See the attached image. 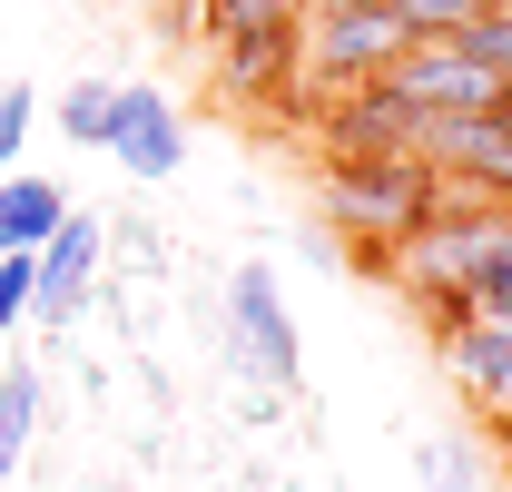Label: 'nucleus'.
I'll return each instance as SVG.
<instances>
[{
    "label": "nucleus",
    "instance_id": "nucleus-1",
    "mask_svg": "<svg viewBox=\"0 0 512 492\" xmlns=\"http://www.w3.org/2000/svg\"><path fill=\"white\" fill-rule=\"evenodd\" d=\"M424 217H444V178L424 158H375V168H325V227L355 237L365 256H394Z\"/></svg>",
    "mask_w": 512,
    "mask_h": 492
},
{
    "label": "nucleus",
    "instance_id": "nucleus-2",
    "mask_svg": "<svg viewBox=\"0 0 512 492\" xmlns=\"http://www.w3.org/2000/svg\"><path fill=\"white\" fill-rule=\"evenodd\" d=\"M404 50H414V40L394 30V10H306V20H296V79H306L316 99L375 89Z\"/></svg>",
    "mask_w": 512,
    "mask_h": 492
},
{
    "label": "nucleus",
    "instance_id": "nucleus-3",
    "mask_svg": "<svg viewBox=\"0 0 512 492\" xmlns=\"http://www.w3.org/2000/svg\"><path fill=\"white\" fill-rule=\"evenodd\" d=\"M227 355H237V374H247V404L296 394V374H306L296 315H286V296H276V266H266V256L237 266V286H227Z\"/></svg>",
    "mask_w": 512,
    "mask_h": 492
},
{
    "label": "nucleus",
    "instance_id": "nucleus-4",
    "mask_svg": "<svg viewBox=\"0 0 512 492\" xmlns=\"http://www.w3.org/2000/svg\"><path fill=\"white\" fill-rule=\"evenodd\" d=\"M316 138H325V168H375V158H414L424 119L375 79V89H335V99H316Z\"/></svg>",
    "mask_w": 512,
    "mask_h": 492
},
{
    "label": "nucleus",
    "instance_id": "nucleus-5",
    "mask_svg": "<svg viewBox=\"0 0 512 492\" xmlns=\"http://www.w3.org/2000/svg\"><path fill=\"white\" fill-rule=\"evenodd\" d=\"M109 158H119V178L168 187L178 168H188V119H178V99H168V89H148V79H119V109H109Z\"/></svg>",
    "mask_w": 512,
    "mask_h": 492
},
{
    "label": "nucleus",
    "instance_id": "nucleus-6",
    "mask_svg": "<svg viewBox=\"0 0 512 492\" xmlns=\"http://www.w3.org/2000/svg\"><path fill=\"white\" fill-rule=\"evenodd\" d=\"M384 89H394L414 119H483V109L503 99V79H493V69H473L453 40H414L404 60L384 69Z\"/></svg>",
    "mask_w": 512,
    "mask_h": 492
},
{
    "label": "nucleus",
    "instance_id": "nucleus-7",
    "mask_svg": "<svg viewBox=\"0 0 512 492\" xmlns=\"http://www.w3.org/2000/svg\"><path fill=\"white\" fill-rule=\"evenodd\" d=\"M99 256H109V227L89 217V207H69V227L40 256H30V325H69V315L89 306V286H99Z\"/></svg>",
    "mask_w": 512,
    "mask_h": 492
},
{
    "label": "nucleus",
    "instance_id": "nucleus-8",
    "mask_svg": "<svg viewBox=\"0 0 512 492\" xmlns=\"http://www.w3.org/2000/svg\"><path fill=\"white\" fill-rule=\"evenodd\" d=\"M69 227V187L50 168H10L0 178V256H40Z\"/></svg>",
    "mask_w": 512,
    "mask_h": 492
},
{
    "label": "nucleus",
    "instance_id": "nucleus-9",
    "mask_svg": "<svg viewBox=\"0 0 512 492\" xmlns=\"http://www.w3.org/2000/svg\"><path fill=\"white\" fill-rule=\"evenodd\" d=\"M444 365H453V384L473 394V404H493V414H512V325H453L444 335Z\"/></svg>",
    "mask_w": 512,
    "mask_h": 492
},
{
    "label": "nucleus",
    "instance_id": "nucleus-10",
    "mask_svg": "<svg viewBox=\"0 0 512 492\" xmlns=\"http://www.w3.org/2000/svg\"><path fill=\"white\" fill-rule=\"evenodd\" d=\"M188 20H207L217 50H256V40H296L306 0H188Z\"/></svg>",
    "mask_w": 512,
    "mask_h": 492
},
{
    "label": "nucleus",
    "instance_id": "nucleus-11",
    "mask_svg": "<svg viewBox=\"0 0 512 492\" xmlns=\"http://www.w3.org/2000/svg\"><path fill=\"white\" fill-rule=\"evenodd\" d=\"M30 443H40V365H0V492L20 483Z\"/></svg>",
    "mask_w": 512,
    "mask_h": 492
},
{
    "label": "nucleus",
    "instance_id": "nucleus-12",
    "mask_svg": "<svg viewBox=\"0 0 512 492\" xmlns=\"http://www.w3.org/2000/svg\"><path fill=\"white\" fill-rule=\"evenodd\" d=\"M217 79L237 89V99H266V89H296V40H256V50H227Z\"/></svg>",
    "mask_w": 512,
    "mask_h": 492
},
{
    "label": "nucleus",
    "instance_id": "nucleus-13",
    "mask_svg": "<svg viewBox=\"0 0 512 492\" xmlns=\"http://www.w3.org/2000/svg\"><path fill=\"white\" fill-rule=\"evenodd\" d=\"M109 109H119V79H69L60 89V138H79V148H109Z\"/></svg>",
    "mask_w": 512,
    "mask_h": 492
},
{
    "label": "nucleus",
    "instance_id": "nucleus-14",
    "mask_svg": "<svg viewBox=\"0 0 512 492\" xmlns=\"http://www.w3.org/2000/svg\"><path fill=\"white\" fill-rule=\"evenodd\" d=\"M384 10H394V30H404V40H463L493 0H384Z\"/></svg>",
    "mask_w": 512,
    "mask_h": 492
},
{
    "label": "nucleus",
    "instance_id": "nucleus-15",
    "mask_svg": "<svg viewBox=\"0 0 512 492\" xmlns=\"http://www.w3.org/2000/svg\"><path fill=\"white\" fill-rule=\"evenodd\" d=\"M463 296H473L483 325H512V217L493 227V246H483V266H473V286H463Z\"/></svg>",
    "mask_w": 512,
    "mask_h": 492
},
{
    "label": "nucleus",
    "instance_id": "nucleus-16",
    "mask_svg": "<svg viewBox=\"0 0 512 492\" xmlns=\"http://www.w3.org/2000/svg\"><path fill=\"white\" fill-rule=\"evenodd\" d=\"M30 128H40V89H30V79H0V178L20 168Z\"/></svg>",
    "mask_w": 512,
    "mask_h": 492
},
{
    "label": "nucleus",
    "instance_id": "nucleus-17",
    "mask_svg": "<svg viewBox=\"0 0 512 492\" xmlns=\"http://www.w3.org/2000/svg\"><path fill=\"white\" fill-rule=\"evenodd\" d=\"M30 286H40V276H30V256H0V335H20V325H30Z\"/></svg>",
    "mask_w": 512,
    "mask_h": 492
},
{
    "label": "nucleus",
    "instance_id": "nucleus-18",
    "mask_svg": "<svg viewBox=\"0 0 512 492\" xmlns=\"http://www.w3.org/2000/svg\"><path fill=\"white\" fill-rule=\"evenodd\" d=\"M414 483H424V492H463L473 473H463V453H453V443H424V453H414Z\"/></svg>",
    "mask_w": 512,
    "mask_h": 492
},
{
    "label": "nucleus",
    "instance_id": "nucleus-19",
    "mask_svg": "<svg viewBox=\"0 0 512 492\" xmlns=\"http://www.w3.org/2000/svg\"><path fill=\"white\" fill-rule=\"evenodd\" d=\"M306 10H384V0H306Z\"/></svg>",
    "mask_w": 512,
    "mask_h": 492
},
{
    "label": "nucleus",
    "instance_id": "nucleus-20",
    "mask_svg": "<svg viewBox=\"0 0 512 492\" xmlns=\"http://www.w3.org/2000/svg\"><path fill=\"white\" fill-rule=\"evenodd\" d=\"M493 119H503V128H512V79H503V99H493Z\"/></svg>",
    "mask_w": 512,
    "mask_h": 492
}]
</instances>
